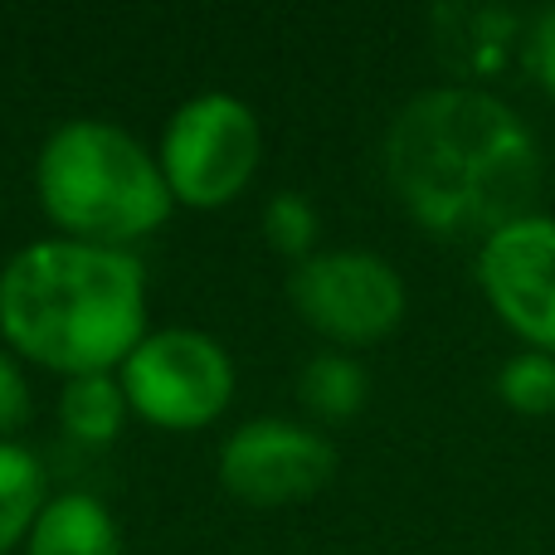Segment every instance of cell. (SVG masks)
Listing matches in <instances>:
<instances>
[{
	"label": "cell",
	"instance_id": "cell-1",
	"mask_svg": "<svg viewBox=\"0 0 555 555\" xmlns=\"http://www.w3.org/2000/svg\"><path fill=\"white\" fill-rule=\"evenodd\" d=\"M385 176L400 205L443 240H488L531 215L541 191L537 132L473 83L414 93L385 132Z\"/></svg>",
	"mask_w": 555,
	"mask_h": 555
},
{
	"label": "cell",
	"instance_id": "cell-2",
	"mask_svg": "<svg viewBox=\"0 0 555 555\" xmlns=\"http://www.w3.org/2000/svg\"><path fill=\"white\" fill-rule=\"evenodd\" d=\"M0 336L64 380L113 375L146 336V273L127 249L25 244L0 269Z\"/></svg>",
	"mask_w": 555,
	"mask_h": 555
},
{
	"label": "cell",
	"instance_id": "cell-3",
	"mask_svg": "<svg viewBox=\"0 0 555 555\" xmlns=\"http://www.w3.org/2000/svg\"><path fill=\"white\" fill-rule=\"evenodd\" d=\"M35 191L68 240L107 249L162 230L176 205L162 162L103 117H68L44 137L35 156Z\"/></svg>",
	"mask_w": 555,
	"mask_h": 555
},
{
	"label": "cell",
	"instance_id": "cell-4",
	"mask_svg": "<svg viewBox=\"0 0 555 555\" xmlns=\"http://www.w3.org/2000/svg\"><path fill=\"white\" fill-rule=\"evenodd\" d=\"M263 156V127L234 93H201L171 113L162 132V176L176 205L220 210L254 181Z\"/></svg>",
	"mask_w": 555,
	"mask_h": 555
},
{
	"label": "cell",
	"instance_id": "cell-5",
	"mask_svg": "<svg viewBox=\"0 0 555 555\" xmlns=\"http://www.w3.org/2000/svg\"><path fill=\"white\" fill-rule=\"evenodd\" d=\"M132 414L166 434L205 429L234 400V361L210 332L162 326L146 332L142 346L117 371Z\"/></svg>",
	"mask_w": 555,
	"mask_h": 555
},
{
	"label": "cell",
	"instance_id": "cell-6",
	"mask_svg": "<svg viewBox=\"0 0 555 555\" xmlns=\"http://www.w3.org/2000/svg\"><path fill=\"white\" fill-rule=\"evenodd\" d=\"M297 317L341 346H371L404 322V278L371 249H326L287 278Z\"/></svg>",
	"mask_w": 555,
	"mask_h": 555
},
{
	"label": "cell",
	"instance_id": "cell-7",
	"mask_svg": "<svg viewBox=\"0 0 555 555\" xmlns=\"http://www.w3.org/2000/svg\"><path fill=\"white\" fill-rule=\"evenodd\" d=\"M336 473L326 434L297 420H249L224 439L220 482L249 507H293L322 492Z\"/></svg>",
	"mask_w": 555,
	"mask_h": 555
},
{
	"label": "cell",
	"instance_id": "cell-8",
	"mask_svg": "<svg viewBox=\"0 0 555 555\" xmlns=\"http://www.w3.org/2000/svg\"><path fill=\"white\" fill-rule=\"evenodd\" d=\"M478 287L492 312L555 356V215H521L478 249Z\"/></svg>",
	"mask_w": 555,
	"mask_h": 555
},
{
	"label": "cell",
	"instance_id": "cell-9",
	"mask_svg": "<svg viewBox=\"0 0 555 555\" xmlns=\"http://www.w3.org/2000/svg\"><path fill=\"white\" fill-rule=\"evenodd\" d=\"M429 20H434V35H439L443 64L463 78L502 74L521 29L517 10H502V5H439Z\"/></svg>",
	"mask_w": 555,
	"mask_h": 555
},
{
	"label": "cell",
	"instance_id": "cell-10",
	"mask_svg": "<svg viewBox=\"0 0 555 555\" xmlns=\"http://www.w3.org/2000/svg\"><path fill=\"white\" fill-rule=\"evenodd\" d=\"M25 555H122V531L98 498L59 492L25 537Z\"/></svg>",
	"mask_w": 555,
	"mask_h": 555
},
{
	"label": "cell",
	"instance_id": "cell-11",
	"mask_svg": "<svg viewBox=\"0 0 555 555\" xmlns=\"http://www.w3.org/2000/svg\"><path fill=\"white\" fill-rule=\"evenodd\" d=\"M49 502V482L39 459L15 439H0V555L25 546L39 512Z\"/></svg>",
	"mask_w": 555,
	"mask_h": 555
},
{
	"label": "cell",
	"instance_id": "cell-12",
	"mask_svg": "<svg viewBox=\"0 0 555 555\" xmlns=\"http://www.w3.org/2000/svg\"><path fill=\"white\" fill-rule=\"evenodd\" d=\"M127 395L117 375H74L59 390V424L83 443H113L127 420Z\"/></svg>",
	"mask_w": 555,
	"mask_h": 555
},
{
	"label": "cell",
	"instance_id": "cell-13",
	"mask_svg": "<svg viewBox=\"0 0 555 555\" xmlns=\"http://www.w3.org/2000/svg\"><path fill=\"white\" fill-rule=\"evenodd\" d=\"M297 395L317 420H351L361 414V404L371 400V375L356 356L346 351H322L302 365L297 375Z\"/></svg>",
	"mask_w": 555,
	"mask_h": 555
},
{
	"label": "cell",
	"instance_id": "cell-14",
	"mask_svg": "<svg viewBox=\"0 0 555 555\" xmlns=\"http://www.w3.org/2000/svg\"><path fill=\"white\" fill-rule=\"evenodd\" d=\"M498 395L517 414H551L555 410V356L551 351H517L502 365Z\"/></svg>",
	"mask_w": 555,
	"mask_h": 555
},
{
	"label": "cell",
	"instance_id": "cell-15",
	"mask_svg": "<svg viewBox=\"0 0 555 555\" xmlns=\"http://www.w3.org/2000/svg\"><path fill=\"white\" fill-rule=\"evenodd\" d=\"M322 234V220H317V205L297 191H278L269 205H263V240L273 244L278 254H293L297 263L312 259V244Z\"/></svg>",
	"mask_w": 555,
	"mask_h": 555
},
{
	"label": "cell",
	"instance_id": "cell-16",
	"mask_svg": "<svg viewBox=\"0 0 555 555\" xmlns=\"http://www.w3.org/2000/svg\"><path fill=\"white\" fill-rule=\"evenodd\" d=\"M29 410H35V400H29L25 371L15 365V356L0 351V439H10L15 429H25Z\"/></svg>",
	"mask_w": 555,
	"mask_h": 555
},
{
	"label": "cell",
	"instance_id": "cell-17",
	"mask_svg": "<svg viewBox=\"0 0 555 555\" xmlns=\"http://www.w3.org/2000/svg\"><path fill=\"white\" fill-rule=\"evenodd\" d=\"M531 64H537L541 88L555 98V5L541 10L537 29H531Z\"/></svg>",
	"mask_w": 555,
	"mask_h": 555
}]
</instances>
